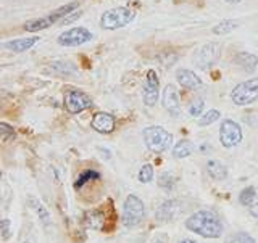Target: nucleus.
Wrapping results in <instances>:
<instances>
[{
    "mask_svg": "<svg viewBox=\"0 0 258 243\" xmlns=\"http://www.w3.org/2000/svg\"><path fill=\"white\" fill-rule=\"evenodd\" d=\"M185 229L204 238H220L224 232L223 221L212 209H200L185 219Z\"/></svg>",
    "mask_w": 258,
    "mask_h": 243,
    "instance_id": "nucleus-1",
    "label": "nucleus"
},
{
    "mask_svg": "<svg viewBox=\"0 0 258 243\" xmlns=\"http://www.w3.org/2000/svg\"><path fill=\"white\" fill-rule=\"evenodd\" d=\"M79 8V2H70L67 5H61L58 8H55L48 15L42 16V18H37V20H31L24 24V31L28 32H39V31H44L48 29L50 26L56 23H61L68 15L75 13Z\"/></svg>",
    "mask_w": 258,
    "mask_h": 243,
    "instance_id": "nucleus-2",
    "label": "nucleus"
},
{
    "mask_svg": "<svg viewBox=\"0 0 258 243\" xmlns=\"http://www.w3.org/2000/svg\"><path fill=\"white\" fill-rule=\"evenodd\" d=\"M142 139L152 153H165L173 148V134L168 132L163 126H147L142 131Z\"/></svg>",
    "mask_w": 258,
    "mask_h": 243,
    "instance_id": "nucleus-3",
    "label": "nucleus"
},
{
    "mask_svg": "<svg viewBox=\"0 0 258 243\" xmlns=\"http://www.w3.org/2000/svg\"><path fill=\"white\" fill-rule=\"evenodd\" d=\"M145 216H147V211H145L144 201L137 195H134V193H129L123 203L121 224H123L126 229H134L144 222Z\"/></svg>",
    "mask_w": 258,
    "mask_h": 243,
    "instance_id": "nucleus-4",
    "label": "nucleus"
},
{
    "mask_svg": "<svg viewBox=\"0 0 258 243\" xmlns=\"http://www.w3.org/2000/svg\"><path fill=\"white\" fill-rule=\"evenodd\" d=\"M136 18V10L129 7L108 8L100 16V28L105 31H116L129 26Z\"/></svg>",
    "mask_w": 258,
    "mask_h": 243,
    "instance_id": "nucleus-5",
    "label": "nucleus"
},
{
    "mask_svg": "<svg viewBox=\"0 0 258 243\" xmlns=\"http://www.w3.org/2000/svg\"><path fill=\"white\" fill-rule=\"evenodd\" d=\"M231 100L237 107H250L258 102V76L237 84L231 91Z\"/></svg>",
    "mask_w": 258,
    "mask_h": 243,
    "instance_id": "nucleus-6",
    "label": "nucleus"
},
{
    "mask_svg": "<svg viewBox=\"0 0 258 243\" xmlns=\"http://www.w3.org/2000/svg\"><path fill=\"white\" fill-rule=\"evenodd\" d=\"M63 103L70 115H79V113L89 110L94 105L91 95H87L84 91H79V89H70V91L64 92Z\"/></svg>",
    "mask_w": 258,
    "mask_h": 243,
    "instance_id": "nucleus-7",
    "label": "nucleus"
},
{
    "mask_svg": "<svg viewBox=\"0 0 258 243\" xmlns=\"http://www.w3.org/2000/svg\"><path fill=\"white\" fill-rule=\"evenodd\" d=\"M94 39V34L84 26H75L71 29H67L58 36L56 42L61 47H81Z\"/></svg>",
    "mask_w": 258,
    "mask_h": 243,
    "instance_id": "nucleus-8",
    "label": "nucleus"
},
{
    "mask_svg": "<svg viewBox=\"0 0 258 243\" xmlns=\"http://www.w3.org/2000/svg\"><path fill=\"white\" fill-rule=\"evenodd\" d=\"M244 134H242V127L237 121L224 119L220 126V143L224 148H234L242 142Z\"/></svg>",
    "mask_w": 258,
    "mask_h": 243,
    "instance_id": "nucleus-9",
    "label": "nucleus"
},
{
    "mask_svg": "<svg viewBox=\"0 0 258 243\" xmlns=\"http://www.w3.org/2000/svg\"><path fill=\"white\" fill-rule=\"evenodd\" d=\"M160 99V77L155 69L145 72L142 83V100L147 107H155Z\"/></svg>",
    "mask_w": 258,
    "mask_h": 243,
    "instance_id": "nucleus-10",
    "label": "nucleus"
},
{
    "mask_svg": "<svg viewBox=\"0 0 258 243\" xmlns=\"http://www.w3.org/2000/svg\"><path fill=\"white\" fill-rule=\"evenodd\" d=\"M218 58H220V45L216 42H208L199 48L196 56H194V61H196L199 68L207 69L212 64H215Z\"/></svg>",
    "mask_w": 258,
    "mask_h": 243,
    "instance_id": "nucleus-11",
    "label": "nucleus"
},
{
    "mask_svg": "<svg viewBox=\"0 0 258 243\" xmlns=\"http://www.w3.org/2000/svg\"><path fill=\"white\" fill-rule=\"evenodd\" d=\"M161 103H163V108L173 118H177V116L181 115V100H179V94H177L174 86L168 84L163 89V95H161Z\"/></svg>",
    "mask_w": 258,
    "mask_h": 243,
    "instance_id": "nucleus-12",
    "label": "nucleus"
},
{
    "mask_svg": "<svg viewBox=\"0 0 258 243\" xmlns=\"http://www.w3.org/2000/svg\"><path fill=\"white\" fill-rule=\"evenodd\" d=\"M91 127L99 134H111L116 127V118L107 111L95 113L91 119Z\"/></svg>",
    "mask_w": 258,
    "mask_h": 243,
    "instance_id": "nucleus-13",
    "label": "nucleus"
},
{
    "mask_svg": "<svg viewBox=\"0 0 258 243\" xmlns=\"http://www.w3.org/2000/svg\"><path fill=\"white\" fill-rule=\"evenodd\" d=\"M176 80L182 89H185V91H199V89L204 87V80H202L194 71L185 69V68L176 71Z\"/></svg>",
    "mask_w": 258,
    "mask_h": 243,
    "instance_id": "nucleus-14",
    "label": "nucleus"
},
{
    "mask_svg": "<svg viewBox=\"0 0 258 243\" xmlns=\"http://www.w3.org/2000/svg\"><path fill=\"white\" fill-rule=\"evenodd\" d=\"M37 36H32V37H18V39H10V40H5L2 44V47L8 52H13V53H24L28 52L29 48L34 47L39 42Z\"/></svg>",
    "mask_w": 258,
    "mask_h": 243,
    "instance_id": "nucleus-15",
    "label": "nucleus"
},
{
    "mask_svg": "<svg viewBox=\"0 0 258 243\" xmlns=\"http://www.w3.org/2000/svg\"><path fill=\"white\" fill-rule=\"evenodd\" d=\"M181 213V203L179 200H165L157 209V219L160 222H166V221H173L174 217Z\"/></svg>",
    "mask_w": 258,
    "mask_h": 243,
    "instance_id": "nucleus-16",
    "label": "nucleus"
},
{
    "mask_svg": "<svg viewBox=\"0 0 258 243\" xmlns=\"http://www.w3.org/2000/svg\"><path fill=\"white\" fill-rule=\"evenodd\" d=\"M234 63L245 72H253L258 66V56L250 52H239L234 56Z\"/></svg>",
    "mask_w": 258,
    "mask_h": 243,
    "instance_id": "nucleus-17",
    "label": "nucleus"
},
{
    "mask_svg": "<svg viewBox=\"0 0 258 243\" xmlns=\"http://www.w3.org/2000/svg\"><path fill=\"white\" fill-rule=\"evenodd\" d=\"M207 174L213 181H226L228 179V168L220 159H208L207 161Z\"/></svg>",
    "mask_w": 258,
    "mask_h": 243,
    "instance_id": "nucleus-18",
    "label": "nucleus"
},
{
    "mask_svg": "<svg viewBox=\"0 0 258 243\" xmlns=\"http://www.w3.org/2000/svg\"><path fill=\"white\" fill-rule=\"evenodd\" d=\"M28 203H29L32 211L37 214L39 221L42 222L44 227H48V225L52 224V217H50V213H48L47 206H44L42 201H40L39 198H36V197H29L28 198Z\"/></svg>",
    "mask_w": 258,
    "mask_h": 243,
    "instance_id": "nucleus-19",
    "label": "nucleus"
},
{
    "mask_svg": "<svg viewBox=\"0 0 258 243\" xmlns=\"http://www.w3.org/2000/svg\"><path fill=\"white\" fill-rule=\"evenodd\" d=\"M192 151H194V143L187 139H182L173 147V156L176 159H184V158L190 156Z\"/></svg>",
    "mask_w": 258,
    "mask_h": 243,
    "instance_id": "nucleus-20",
    "label": "nucleus"
},
{
    "mask_svg": "<svg viewBox=\"0 0 258 243\" xmlns=\"http://www.w3.org/2000/svg\"><path fill=\"white\" fill-rule=\"evenodd\" d=\"M50 69L56 76H70L73 72H76V66L70 61H53L50 63Z\"/></svg>",
    "mask_w": 258,
    "mask_h": 243,
    "instance_id": "nucleus-21",
    "label": "nucleus"
},
{
    "mask_svg": "<svg viewBox=\"0 0 258 243\" xmlns=\"http://www.w3.org/2000/svg\"><path fill=\"white\" fill-rule=\"evenodd\" d=\"M237 28H239L237 21H234V20H223L218 24H215L212 32H213L215 36H228L229 32H232L234 29H237Z\"/></svg>",
    "mask_w": 258,
    "mask_h": 243,
    "instance_id": "nucleus-22",
    "label": "nucleus"
},
{
    "mask_svg": "<svg viewBox=\"0 0 258 243\" xmlns=\"http://www.w3.org/2000/svg\"><path fill=\"white\" fill-rule=\"evenodd\" d=\"M177 179L173 173H168V171H163L160 176H158V187L163 189L166 192H171L174 189Z\"/></svg>",
    "mask_w": 258,
    "mask_h": 243,
    "instance_id": "nucleus-23",
    "label": "nucleus"
},
{
    "mask_svg": "<svg viewBox=\"0 0 258 243\" xmlns=\"http://www.w3.org/2000/svg\"><path fill=\"white\" fill-rule=\"evenodd\" d=\"M256 192H258V187H253V185H248V187H245L244 190H242L239 193V203L242 206L248 208L250 205L253 203V200L256 197Z\"/></svg>",
    "mask_w": 258,
    "mask_h": 243,
    "instance_id": "nucleus-24",
    "label": "nucleus"
},
{
    "mask_svg": "<svg viewBox=\"0 0 258 243\" xmlns=\"http://www.w3.org/2000/svg\"><path fill=\"white\" fill-rule=\"evenodd\" d=\"M99 179H100V173L99 171H94V169H87V171L81 173L78 176V179L75 182V189L78 190V189L83 187L84 184H87L89 181H99Z\"/></svg>",
    "mask_w": 258,
    "mask_h": 243,
    "instance_id": "nucleus-25",
    "label": "nucleus"
},
{
    "mask_svg": "<svg viewBox=\"0 0 258 243\" xmlns=\"http://www.w3.org/2000/svg\"><path fill=\"white\" fill-rule=\"evenodd\" d=\"M220 118H221V113L218 110H208L207 113H204V115L199 118V126H202V127L210 126V124L216 123Z\"/></svg>",
    "mask_w": 258,
    "mask_h": 243,
    "instance_id": "nucleus-26",
    "label": "nucleus"
},
{
    "mask_svg": "<svg viewBox=\"0 0 258 243\" xmlns=\"http://www.w3.org/2000/svg\"><path fill=\"white\" fill-rule=\"evenodd\" d=\"M153 166L152 165H142V168L139 169V173H137V181L141 184H150L153 181Z\"/></svg>",
    "mask_w": 258,
    "mask_h": 243,
    "instance_id": "nucleus-27",
    "label": "nucleus"
},
{
    "mask_svg": "<svg viewBox=\"0 0 258 243\" xmlns=\"http://www.w3.org/2000/svg\"><path fill=\"white\" fill-rule=\"evenodd\" d=\"M224 243H258L252 235H248L247 232H236L224 240Z\"/></svg>",
    "mask_w": 258,
    "mask_h": 243,
    "instance_id": "nucleus-28",
    "label": "nucleus"
},
{
    "mask_svg": "<svg viewBox=\"0 0 258 243\" xmlns=\"http://www.w3.org/2000/svg\"><path fill=\"white\" fill-rule=\"evenodd\" d=\"M204 110H205V100L204 99H196L189 105V115L190 116L200 118L202 115H204Z\"/></svg>",
    "mask_w": 258,
    "mask_h": 243,
    "instance_id": "nucleus-29",
    "label": "nucleus"
},
{
    "mask_svg": "<svg viewBox=\"0 0 258 243\" xmlns=\"http://www.w3.org/2000/svg\"><path fill=\"white\" fill-rule=\"evenodd\" d=\"M13 137H15V129L7 123H0V139H2V142H8Z\"/></svg>",
    "mask_w": 258,
    "mask_h": 243,
    "instance_id": "nucleus-30",
    "label": "nucleus"
},
{
    "mask_svg": "<svg viewBox=\"0 0 258 243\" xmlns=\"http://www.w3.org/2000/svg\"><path fill=\"white\" fill-rule=\"evenodd\" d=\"M10 225H12V222H10V219H2V222H0V232H2V238L4 240H8L12 237V230H10Z\"/></svg>",
    "mask_w": 258,
    "mask_h": 243,
    "instance_id": "nucleus-31",
    "label": "nucleus"
},
{
    "mask_svg": "<svg viewBox=\"0 0 258 243\" xmlns=\"http://www.w3.org/2000/svg\"><path fill=\"white\" fill-rule=\"evenodd\" d=\"M247 209H248L250 216L255 217V219H258V192H256V197H255V200H253V203L250 205Z\"/></svg>",
    "mask_w": 258,
    "mask_h": 243,
    "instance_id": "nucleus-32",
    "label": "nucleus"
},
{
    "mask_svg": "<svg viewBox=\"0 0 258 243\" xmlns=\"http://www.w3.org/2000/svg\"><path fill=\"white\" fill-rule=\"evenodd\" d=\"M81 15H83V13H81V12H75V13H71V15H68L67 18H64V20H63V21H61L60 24H61V26H67V24H70V23H73V21H75V20H78Z\"/></svg>",
    "mask_w": 258,
    "mask_h": 243,
    "instance_id": "nucleus-33",
    "label": "nucleus"
},
{
    "mask_svg": "<svg viewBox=\"0 0 258 243\" xmlns=\"http://www.w3.org/2000/svg\"><path fill=\"white\" fill-rule=\"evenodd\" d=\"M226 4H229V5H239L242 0H224Z\"/></svg>",
    "mask_w": 258,
    "mask_h": 243,
    "instance_id": "nucleus-34",
    "label": "nucleus"
},
{
    "mask_svg": "<svg viewBox=\"0 0 258 243\" xmlns=\"http://www.w3.org/2000/svg\"><path fill=\"white\" fill-rule=\"evenodd\" d=\"M177 243H199V241H194V240H190V238H182V240H179Z\"/></svg>",
    "mask_w": 258,
    "mask_h": 243,
    "instance_id": "nucleus-35",
    "label": "nucleus"
},
{
    "mask_svg": "<svg viewBox=\"0 0 258 243\" xmlns=\"http://www.w3.org/2000/svg\"><path fill=\"white\" fill-rule=\"evenodd\" d=\"M153 243H165V241H163V240H155Z\"/></svg>",
    "mask_w": 258,
    "mask_h": 243,
    "instance_id": "nucleus-36",
    "label": "nucleus"
}]
</instances>
